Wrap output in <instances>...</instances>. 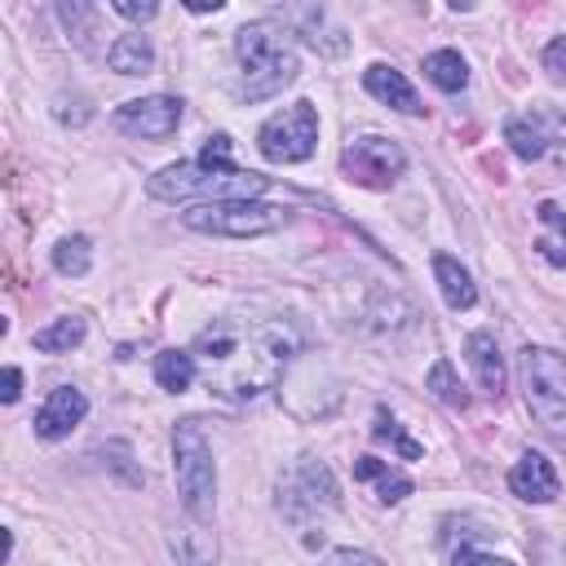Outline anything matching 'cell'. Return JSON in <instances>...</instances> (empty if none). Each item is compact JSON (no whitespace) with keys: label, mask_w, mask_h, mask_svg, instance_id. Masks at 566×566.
<instances>
[{"label":"cell","mask_w":566,"mask_h":566,"mask_svg":"<svg viewBox=\"0 0 566 566\" xmlns=\"http://www.w3.org/2000/svg\"><path fill=\"white\" fill-rule=\"evenodd\" d=\"M296 332L283 318H261V323H239L221 318L195 336V363L203 367L208 385L230 394V398H256L265 394L283 363L296 354Z\"/></svg>","instance_id":"6da1fadb"},{"label":"cell","mask_w":566,"mask_h":566,"mask_svg":"<svg viewBox=\"0 0 566 566\" xmlns=\"http://www.w3.org/2000/svg\"><path fill=\"white\" fill-rule=\"evenodd\" d=\"M150 199L177 203V199H203V203H226V199H261L265 195V177L248 172L239 164H230V137L217 133L208 137V146L195 159L168 164L146 181Z\"/></svg>","instance_id":"7a4b0ae2"},{"label":"cell","mask_w":566,"mask_h":566,"mask_svg":"<svg viewBox=\"0 0 566 566\" xmlns=\"http://www.w3.org/2000/svg\"><path fill=\"white\" fill-rule=\"evenodd\" d=\"M234 57H239V84L234 93L243 102H265L274 93H283L301 62H296V49L283 40V31L274 22H248L234 31Z\"/></svg>","instance_id":"3957f363"},{"label":"cell","mask_w":566,"mask_h":566,"mask_svg":"<svg viewBox=\"0 0 566 566\" xmlns=\"http://www.w3.org/2000/svg\"><path fill=\"white\" fill-rule=\"evenodd\" d=\"M172 473H177V495H181L186 517L208 526L217 513V460H212L203 420L195 416L172 429Z\"/></svg>","instance_id":"277c9868"},{"label":"cell","mask_w":566,"mask_h":566,"mask_svg":"<svg viewBox=\"0 0 566 566\" xmlns=\"http://www.w3.org/2000/svg\"><path fill=\"white\" fill-rule=\"evenodd\" d=\"M287 221V208L261 203V199H226V203H195L181 212L186 230L221 234V239H256Z\"/></svg>","instance_id":"5b68a950"},{"label":"cell","mask_w":566,"mask_h":566,"mask_svg":"<svg viewBox=\"0 0 566 566\" xmlns=\"http://www.w3.org/2000/svg\"><path fill=\"white\" fill-rule=\"evenodd\" d=\"M522 389H526L531 416L548 433L566 438V358L557 349L526 345L522 349Z\"/></svg>","instance_id":"8992f818"},{"label":"cell","mask_w":566,"mask_h":566,"mask_svg":"<svg viewBox=\"0 0 566 566\" xmlns=\"http://www.w3.org/2000/svg\"><path fill=\"white\" fill-rule=\"evenodd\" d=\"M279 513L292 522V526H305L323 513L336 509V478L323 460L314 455H301L283 478H279V495H274Z\"/></svg>","instance_id":"52a82bcc"},{"label":"cell","mask_w":566,"mask_h":566,"mask_svg":"<svg viewBox=\"0 0 566 566\" xmlns=\"http://www.w3.org/2000/svg\"><path fill=\"white\" fill-rule=\"evenodd\" d=\"M256 146L270 164H301L314 155L318 146V111L310 102H292L283 111H274L261 133H256Z\"/></svg>","instance_id":"ba28073f"},{"label":"cell","mask_w":566,"mask_h":566,"mask_svg":"<svg viewBox=\"0 0 566 566\" xmlns=\"http://www.w3.org/2000/svg\"><path fill=\"white\" fill-rule=\"evenodd\" d=\"M340 164H345V172H349L358 186H367V190H389V186L407 172V150H402L398 142H389V137L367 133V137H354V142L345 146Z\"/></svg>","instance_id":"9c48e42d"},{"label":"cell","mask_w":566,"mask_h":566,"mask_svg":"<svg viewBox=\"0 0 566 566\" xmlns=\"http://www.w3.org/2000/svg\"><path fill=\"white\" fill-rule=\"evenodd\" d=\"M186 115V102L172 97V93H150V97H133L124 106H115L111 124L124 133V137H146V142H159V137H172L177 124Z\"/></svg>","instance_id":"30bf717a"},{"label":"cell","mask_w":566,"mask_h":566,"mask_svg":"<svg viewBox=\"0 0 566 566\" xmlns=\"http://www.w3.org/2000/svg\"><path fill=\"white\" fill-rule=\"evenodd\" d=\"M310 49H318L323 57H340L345 49H349V35L327 18V9L323 4H287L283 13H279Z\"/></svg>","instance_id":"8fae6325"},{"label":"cell","mask_w":566,"mask_h":566,"mask_svg":"<svg viewBox=\"0 0 566 566\" xmlns=\"http://www.w3.org/2000/svg\"><path fill=\"white\" fill-rule=\"evenodd\" d=\"M509 491H513L517 500H526V504H553L557 491H562V478H557L553 460L531 447V451H522L517 464L509 469Z\"/></svg>","instance_id":"7c38bea8"},{"label":"cell","mask_w":566,"mask_h":566,"mask_svg":"<svg viewBox=\"0 0 566 566\" xmlns=\"http://www.w3.org/2000/svg\"><path fill=\"white\" fill-rule=\"evenodd\" d=\"M88 416V398L75 389V385H57V389H49V398L40 402V411H35V438H44V442H57V438H66L80 420Z\"/></svg>","instance_id":"4fadbf2b"},{"label":"cell","mask_w":566,"mask_h":566,"mask_svg":"<svg viewBox=\"0 0 566 566\" xmlns=\"http://www.w3.org/2000/svg\"><path fill=\"white\" fill-rule=\"evenodd\" d=\"M363 88L376 97V102H385V106H394V111H402V115H420L424 106H420V93L411 88V80L398 71V66H389V62H371L367 71H363Z\"/></svg>","instance_id":"5bb4252c"},{"label":"cell","mask_w":566,"mask_h":566,"mask_svg":"<svg viewBox=\"0 0 566 566\" xmlns=\"http://www.w3.org/2000/svg\"><path fill=\"white\" fill-rule=\"evenodd\" d=\"M464 354H469V367H473V376H478V385L486 389V394H504V380H509V371H504V358H500V345H495V336L491 332H473L469 340H464Z\"/></svg>","instance_id":"9a60e30c"},{"label":"cell","mask_w":566,"mask_h":566,"mask_svg":"<svg viewBox=\"0 0 566 566\" xmlns=\"http://www.w3.org/2000/svg\"><path fill=\"white\" fill-rule=\"evenodd\" d=\"M504 142L513 146L517 159H539V155L548 150L553 133H548V119H544L539 111H526V115H513V119L504 124Z\"/></svg>","instance_id":"2e32d148"},{"label":"cell","mask_w":566,"mask_h":566,"mask_svg":"<svg viewBox=\"0 0 566 566\" xmlns=\"http://www.w3.org/2000/svg\"><path fill=\"white\" fill-rule=\"evenodd\" d=\"M433 279H438V292H442V301H447L451 310H469V305L478 301L473 279H469V270H464L455 256L438 252V256H433Z\"/></svg>","instance_id":"e0dca14e"},{"label":"cell","mask_w":566,"mask_h":566,"mask_svg":"<svg viewBox=\"0 0 566 566\" xmlns=\"http://www.w3.org/2000/svg\"><path fill=\"white\" fill-rule=\"evenodd\" d=\"M106 62H111V71H119V75H150V66H155V44H150L142 31H128V35H119V40L106 49Z\"/></svg>","instance_id":"ac0fdd59"},{"label":"cell","mask_w":566,"mask_h":566,"mask_svg":"<svg viewBox=\"0 0 566 566\" xmlns=\"http://www.w3.org/2000/svg\"><path fill=\"white\" fill-rule=\"evenodd\" d=\"M195 376H199V363H195L190 349H164V354H155V385L159 389L181 394V389L195 385Z\"/></svg>","instance_id":"d6986e66"},{"label":"cell","mask_w":566,"mask_h":566,"mask_svg":"<svg viewBox=\"0 0 566 566\" xmlns=\"http://www.w3.org/2000/svg\"><path fill=\"white\" fill-rule=\"evenodd\" d=\"M172 553L181 566H217V535L203 531L199 522H190L186 531L172 535Z\"/></svg>","instance_id":"ffe728a7"},{"label":"cell","mask_w":566,"mask_h":566,"mask_svg":"<svg viewBox=\"0 0 566 566\" xmlns=\"http://www.w3.org/2000/svg\"><path fill=\"white\" fill-rule=\"evenodd\" d=\"M424 75H429V84H438L442 93H460V88L469 84V62H464L455 49H433V53L424 57Z\"/></svg>","instance_id":"44dd1931"},{"label":"cell","mask_w":566,"mask_h":566,"mask_svg":"<svg viewBox=\"0 0 566 566\" xmlns=\"http://www.w3.org/2000/svg\"><path fill=\"white\" fill-rule=\"evenodd\" d=\"M84 318L80 314H66V318H53L49 327H40L35 336H31V345L40 349V354H66V349H75L80 340H84Z\"/></svg>","instance_id":"7402d4cb"},{"label":"cell","mask_w":566,"mask_h":566,"mask_svg":"<svg viewBox=\"0 0 566 566\" xmlns=\"http://www.w3.org/2000/svg\"><path fill=\"white\" fill-rule=\"evenodd\" d=\"M88 265H93V243L84 239V234H66V239H57L53 243V270L57 274H88Z\"/></svg>","instance_id":"603a6c76"},{"label":"cell","mask_w":566,"mask_h":566,"mask_svg":"<svg viewBox=\"0 0 566 566\" xmlns=\"http://www.w3.org/2000/svg\"><path fill=\"white\" fill-rule=\"evenodd\" d=\"M424 389H429L438 402H447V407H469V394L460 389V380H455V367H451L447 358H438V363L429 367V376H424Z\"/></svg>","instance_id":"cb8c5ba5"},{"label":"cell","mask_w":566,"mask_h":566,"mask_svg":"<svg viewBox=\"0 0 566 566\" xmlns=\"http://www.w3.org/2000/svg\"><path fill=\"white\" fill-rule=\"evenodd\" d=\"M371 433H376V438H385V442H394L402 460H420V442H416V438H407V433L398 429V420H394V416L376 411V429H371Z\"/></svg>","instance_id":"d4e9b609"},{"label":"cell","mask_w":566,"mask_h":566,"mask_svg":"<svg viewBox=\"0 0 566 566\" xmlns=\"http://www.w3.org/2000/svg\"><path fill=\"white\" fill-rule=\"evenodd\" d=\"M544 71L553 84H566V35H553L544 44Z\"/></svg>","instance_id":"484cf974"},{"label":"cell","mask_w":566,"mask_h":566,"mask_svg":"<svg viewBox=\"0 0 566 566\" xmlns=\"http://www.w3.org/2000/svg\"><path fill=\"white\" fill-rule=\"evenodd\" d=\"M402 495H411V478H407V473H394V469H389V473H385V478L376 482V500H380V504H398Z\"/></svg>","instance_id":"4316f807"},{"label":"cell","mask_w":566,"mask_h":566,"mask_svg":"<svg viewBox=\"0 0 566 566\" xmlns=\"http://www.w3.org/2000/svg\"><path fill=\"white\" fill-rule=\"evenodd\" d=\"M111 9H115L119 18H128V22H150V18L159 13V4H155V0H115Z\"/></svg>","instance_id":"83f0119b"},{"label":"cell","mask_w":566,"mask_h":566,"mask_svg":"<svg viewBox=\"0 0 566 566\" xmlns=\"http://www.w3.org/2000/svg\"><path fill=\"white\" fill-rule=\"evenodd\" d=\"M385 473H389V460H376V455L354 460V478H358V482H380Z\"/></svg>","instance_id":"f1b7e54d"},{"label":"cell","mask_w":566,"mask_h":566,"mask_svg":"<svg viewBox=\"0 0 566 566\" xmlns=\"http://www.w3.org/2000/svg\"><path fill=\"white\" fill-rule=\"evenodd\" d=\"M535 217H539V221H544V226H553V230H557V234H562V239H566V212H562V208H557V203H553V199H544V203H539V208H535Z\"/></svg>","instance_id":"f546056e"},{"label":"cell","mask_w":566,"mask_h":566,"mask_svg":"<svg viewBox=\"0 0 566 566\" xmlns=\"http://www.w3.org/2000/svg\"><path fill=\"white\" fill-rule=\"evenodd\" d=\"M0 398H4V402H18V398H22V371H18V367H4V376H0Z\"/></svg>","instance_id":"4dcf8cb0"},{"label":"cell","mask_w":566,"mask_h":566,"mask_svg":"<svg viewBox=\"0 0 566 566\" xmlns=\"http://www.w3.org/2000/svg\"><path fill=\"white\" fill-rule=\"evenodd\" d=\"M460 566H517V562L495 557V553H473V548H464V553H460Z\"/></svg>","instance_id":"1f68e13d"},{"label":"cell","mask_w":566,"mask_h":566,"mask_svg":"<svg viewBox=\"0 0 566 566\" xmlns=\"http://www.w3.org/2000/svg\"><path fill=\"white\" fill-rule=\"evenodd\" d=\"M332 566H380L376 557H367V553H336L332 557Z\"/></svg>","instance_id":"d6a6232c"}]
</instances>
